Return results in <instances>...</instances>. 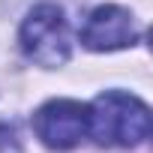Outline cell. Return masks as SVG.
<instances>
[{"label":"cell","mask_w":153,"mask_h":153,"mask_svg":"<svg viewBox=\"0 0 153 153\" xmlns=\"http://www.w3.org/2000/svg\"><path fill=\"white\" fill-rule=\"evenodd\" d=\"M21 51L39 66H63L69 60V24L60 6L42 3L21 24Z\"/></svg>","instance_id":"cell-2"},{"label":"cell","mask_w":153,"mask_h":153,"mask_svg":"<svg viewBox=\"0 0 153 153\" xmlns=\"http://www.w3.org/2000/svg\"><path fill=\"white\" fill-rule=\"evenodd\" d=\"M141 39V27L135 15L123 6H99L90 12L81 30V42L90 51H117L135 45Z\"/></svg>","instance_id":"cell-4"},{"label":"cell","mask_w":153,"mask_h":153,"mask_svg":"<svg viewBox=\"0 0 153 153\" xmlns=\"http://www.w3.org/2000/svg\"><path fill=\"white\" fill-rule=\"evenodd\" d=\"M33 129H36V135L45 147L72 150L87 135V105L72 102V99L45 102L33 117Z\"/></svg>","instance_id":"cell-3"},{"label":"cell","mask_w":153,"mask_h":153,"mask_svg":"<svg viewBox=\"0 0 153 153\" xmlns=\"http://www.w3.org/2000/svg\"><path fill=\"white\" fill-rule=\"evenodd\" d=\"M87 132L105 147H135L150 135V108L129 93L108 90L87 108Z\"/></svg>","instance_id":"cell-1"}]
</instances>
